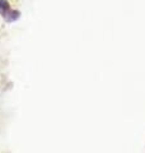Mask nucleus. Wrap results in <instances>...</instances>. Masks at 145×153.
I'll return each mask as SVG.
<instances>
[{
    "mask_svg": "<svg viewBox=\"0 0 145 153\" xmlns=\"http://www.w3.org/2000/svg\"><path fill=\"white\" fill-rule=\"evenodd\" d=\"M0 16L7 23H13L21 18V12L18 9H13L8 0H0Z\"/></svg>",
    "mask_w": 145,
    "mask_h": 153,
    "instance_id": "f257e3e1",
    "label": "nucleus"
}]
</instances>
